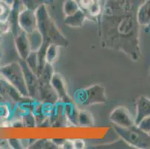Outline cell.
Listing matches in <instances>:
<instances>
[{"instance_id":"1","label":"cell","mask_w":150,"mask_h":149,"mask_svg":"<svg viewBox=\"0 0 150 149\" xmlns=\"http://www.w3.org/2000/svg\"><path fill=\"white\" fill-rule=\"evenodd\" d=\"M35 13L38 20V29L43 35L44 42L55 43L59 46H66L67 44L66 40L50 17L46 5L45 4L39 5L35 9Z\"/></svg>"},{"instance_id":"2","label":"cell","mask_w":150,"mask_h":149,"mask_svg":"<svg viewBox=\"0 0 150 149\" xmlns=\"http://www.w3.org/2000/svg\"><path fill=\"white\" fill-rule=\"evenodd\" d=\"M114 129L120 137L130 146L139 149L150 148V136L137 125L129 128L114 125Z\"/></svg>"},{"instance_id":"3","label":"cell","mask_w":150,"mask_h":149,"mask_svg":"<svg viewBox=\"0 0 150 149\" xmlns=\"http://www.w3.org/2000/svg\"><path fill=\"white\" fill-rule=\"evenodd\" d=\"M0 72L1 77L17 89L23 96L31 98L29 96L25 76L20 63L13 62L4 66L0 68Z\"/></svg>"},{"instance_id":"4","label":"cell","mask_w":150,"mask_h":149,"mask_svg":"<svg viewBox=\"0 0 150 149\" xmlns=\"http://www.w3.org/2000/svg\"><path fill=\"white\" fill-rule=\"evenodd\" d=\"M75 99L78 104L84 107H88L105 103L107 102V96L103 86L94 84L78 90L75 94Z\"/></svg>"},{"instance_id":"5","label":"cell","mask_w":150,"mask_h":149,"mask_svg":"<svg viewBox=\"0 0 150 149\" xmlns=\"http://www.w3.org/2000/svg\"><path fill=\"white\" fill-rule=\"evenodd\" d=\"M17 23L20 30L27 34L38 29V20L35 10L25 8L20 11L17 15Z\"/></svg>"},{"instance_id":"6","label":"cell","mask_w":150,"mask_h":149,"mask_svg":"<svg viewBox=\"0 0 150 149\" xmlns=\"http://www.w3.org/2000/svg\"><path fill=\"white\" fill-rule=\"evenodd\" d=\"M109 119L114 125L121 128H129L135 125L134 118L132 117L129 109L124 106H119L114 108L109 116Z\"/></svg>"},{"instance_id":"7","label":"cell","mask_w":150,"mask_h":149,"mask_svg":"<svg viewBox=\"0 0 150 149\" xmlns=\"http://www.w3.org/2000/svg\"><path fill=\"white\" fill-rule=\"evenodd\" d=\"M20 63L24 72L29 96L31 98H35L38 95V87H39V81H38V76L29 69L25 61L21 60Z\"/></svg>"},{"instance_id":"8","label":"cell","mask_w":150,"mask_h":149,"mask_svg":"<svg viewBox=\"0 0 150 149\" xmlns=\"http://www.w3.org/2000/svg\"><path fill=\"white\" fill-rule=\"evenodd\" d=\"M50 84H51V86L54 89V91L58 94L60 100L62 101L64 104L72 102L69 95H68L64 79L61 74L58 73V72H54L51 81H50Z\"/></svg>"},{"instance_id":"9","label":"cell","mask_w":150,"mask_h":149,"mask_svg":"<svg viewBox=\"0 0 150 149\" xmlns=\"http://www.w3.org/2000/svg\"><path fill=\"white\" fill-rule=\"evenodd\" d=\"M14 45L21 60L25 61L31 52L27 33L22 30L17 33L14 38Z\"/></svg>"},{"instance_id":"10","label":"cell","mask_w":150,"mask_h":149,"mask_svg":"<svg viewBox=\"0 0 150 149\" xmlns=\"http://www.w3.org/2000/svg\"><path fill=\"white\" fill-rule=\"evenodd\" d=\"M150 116V98L146 96L137 98L136 103V116L134 117L135 125H138L141 120Z\"/></svg>"},{"instance_id":"11","label":"cell","mask_w":150,"mask_h":149,"mask_svg":"<svg viewBox=\"0 0 150 149\" xmlns=\"http://www.w3.org/2000/svg\"><path fill=\"white\" fill-rule=\"evenodd\" d=\"M137 21L139 25L148 26L150 24V0H145L137 11Z\"/></svg>"},{"instance_id":"12","label":"cell","mask_w":150,"mask_h":149,"mask_svg":"<svg viewBox=\"0 0 150 149\" xmlns=\"http://www.w3.org/2000/svg\"><path fill=\"white\" fill-rule=\"evenodd\" d=\"M86 20V12L80 8L74 14L65 16L64 23L71 28H80L83 25Z\"/></svg>"},{"instance_id":"13","label":"cell","mask_w":150,"mask_h":149,"mask_svg":"<svg viewBox=\"0 0 150 149\" xmlns=\"http://www.w3.org/2000/svg\"><path fill=\"white\" fill-rule=\"evenodd\" d=\"M27 36L29 41L31 51L38 52L44 43V37L41 32L38 29H36L32 32L27 34Z\"/></svg>"},{"instance_id":"14","label":"cell","mask_w":150,"mask_h":149,"mask_svg":"<svg viewBox=\"0 0 150 149\" xmlns=\"http://www.w3.org/2000/svg\"><path fill=\"white\" fill-rule=\"evenodd\" d=\"M59 55V46L55 43H50L45 52V60L48 64H52L56 61Z\"/></svg>"},{"instance_id":"15","label":"cell","mask_w":150,"mask_h":149,"mask_svg":"<svg viewBox=\"0 0 150 149\" xmlns=\"http://www.w3.org/2000/svg\"><path fill=\"white\" fill-rule=\"evenodd\" d=\"M78 123L79 125L82 127H92L94 125V119L92 113L86 110H79Z\"/></svg>"},{"instance_id":"16","label":"cell","mask_w":150,"mask_h":149,"mask_svg":"<svg viewBox=\"0 0 150 149\" xmlns=\"http://www.w3.org/2000/svg\"><path fill=\"white\" fill-rule=\"evenodd\" d=\"M79 9V4L76 0H65L63 5V11L65 16L74 14Z\"/></svg>"},{"instance_id":"17","label":"cell","mask_w":150,"mask_h":149,"mask_svg":"<svg viewBox=\"0 0 150 149\" xmlns=\"http://www.w3.org/2000/svg\"><path fill=\"white\" fill-rule=\"evenodd\" d=\"M25 61L26 63L27 66L29 67V69L38 76V69H39L38 53L35 52H31Z\"/></svg>"},{"instance_id":"18","label":"cell","mask_w":150,"mask_h":149,"mask_svg":"<svg viewBox=\"0 0 150 149\" xmlns=\"http://www.w3.org/2000/svg\"><path fill=\"white\" fill-rule=\"evenodd\" d=\"M91 16L96 17L101 13V5L99 2H93L87 11Z\"/></svg>"},{"instance_id":"19","label":"cell","mask_w":150,"mask_h":149,"mask_svg":"<svg viewBox=\"0 0 150 149\" xmlns=\"http://www.w3.org/2000/svg\"><path fill=\"white\" fill-rule=\"evenodd\" d=\"M140 129L144 131L146 133H149L150 132V116L144 118V119L139 122L138 125H137Z\"/></svg>"},{"instance_id":"20","label":"cell","mask_w":150,"mask_h":149,"mask_svg":"<svg viewBox=\"0 0 150 149\" xmlns=\"http://www.w3.org/2000/svg\"><path fill=\"white\" fill-rule=\"evenodd\" d=\"M73 144H74V148L82 149L85 148V143L83 139H75L73 140Z\"/></svg>"},{"instance_id":"21","label":"cell","mask_w":150,"mask_h":149,"mask_svg":"<svg viewBox=\"0 0 150 149\" xmlns=\"http://www.w3.org/2000/svg\"><path fill=\"white\" fill-rule=\"evenodd\" d=\"M0 2H2V4H5L8 8H12L15 4L16 0H0Z\"/></svg>"},{"instance_id":"22","label":"cell","mask_w":150,"mask_h":149,"mask_svg":"<svg viewBox=\"0 0 150 149\" xmlns=\"http://www.w3.org/2000/svg\"><path fill=\"white\" fill-rule=\"evenodd\" d=\"M9 143H10V145L12 146V148H20V146H22V144H20L19 140H17V139H10Z\"/></svg>"},{"instance_id":"23","label":"cell","mask_w":150,"mask_h":149,"mask_svg":"<svg viewBox=\"0 0 150 149\" xmlns=\"http://www.w3.org/2000/svg\"><path fill=\"white\" fill-rule=\"evenodd\" d=\"M147 28H148V29H149V30H150V24H149V25L148 26H147Z\"/></svg>"},{"instance_id":"24","label":"cell","mask_w":150,"mask_h":149,"mask_svg":"<svg viewBox=\"0 0 150 149\" xmlns=\"http://www.w3.org/2000/svg\"><path fill=\"white\" fill-rule=\"evenodd\" d=\"M76 1H77V2H79V0H76Z\"/></svg>"},{"instance_id":"25","label":"cell","mask_w":150,"mask_h":149,"mask_svg":"<svg viewBox=\"0 0 150 149\" xmlns=\"http://www.w3.org/2000/svg\"><path fill=\"white\" fill-rule=\"evenodd\" d=\"M149 136H150V132H149Z\"/></svg>"},{"instance_id":"26","label":"cell","mask_w":150,"mask_h":149,"mask_svg":"<svg viewBox=\"0 0 150 149\" xmlns=\"http://www.w3.org/2000/svg\"><path fill=\"white\" fill-rule=\"evenodd\" d=\"M0 76H1V72H0Z\"/></svg>"}]
</instances>
